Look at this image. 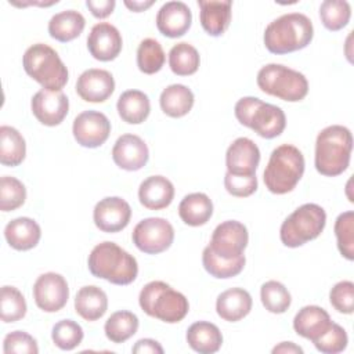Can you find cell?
<instances>
[{
    "mask_svg": "<svg viewBox=\"0 0 354 354\" xmlns=\"http://www.w3.org/2000/svg\"><path fill=\"white\" fill-rule=\"evenodd\" d=\"M124 6L130 10V11H134V12H141V11H145L147 8H149L155 1L153 0H144V1H140V0H124L123 1Z\"/></svg>",
    "mask_w": 354,
    "mask_h": 354,
    "instance_id": "f907efd6",
    "label": "cell"
},
{
    "mask_svg": "<svg viewBox=\"0 0 354 354\" xmlns=\"http://www.w3.org/2000/svg\"><path fill=\"white\" fill-rule=\"evenodd\" d=\"M314 36L311 19L301 12H288L271 21L264 30V46L272 54H288L307 47Z\"/></svg>",
    "mask_w": 354,
    "mask_h": 354,
    "instance_id": "3957f363",
    "label": "cell"
},
{
    "mask_svg": "<svg viewBox=\"0 0 354 354\" xmlns=\"http://www.w3.org/2000/svg\"><path fill=\"white\" fill-rule=\"evenodd\" d=\"M213 214L212 199L203 192H192L185 195L178 205L180 218L191 227L206 224Z\"/></svg>",
    "mask_w": 354,
    "mask_h": 354,
    "instance_id": "83f0119b",
    "label": "cell"
},
{
    "mask_svg": "<svg viewBox=\"0 0 354 354\" xmlns=\"http://www.w3.org/2000/svg\"><path fill=\"white\" fill-rule=\"evenodd\" d=\"M3 351L6 354H37L39 347L33 336L22 330H14L6 335L3 340Z\"/></svg>",
    "mask_w": 354,
    "mask_h": 354,
    "instance_id": "ee69618b",
    "label": "cell"
},
{
    "mask_svg": "<svg viewBox=\"0 0 354 354\" xmlns=\"http://www.w3.org/2000/svg\"><path fill=\"white\" fill-rule=\"evenodd\" d=\"M86 6L95 18L102 19L109 17L113 12L116 1L115 0H87Z\"/></svg>",
    "mask_w": 354,
    "mask_h": 354,
    "instance_id": "7dc6e473",
    "label": "cell"
},
{
    "mask_svg": "<svg viewBox=\"0 0 354 354\" xmlns=\"http://www.w3.org/2000/svg\"><path fill=\"white\" fill-rule=\"evenodd\" d=\"M192 24V12L183 1H167L156 14V28L166 37L184 36Z\"/></svg>",
    "mask_w": 354,
    "mask_h": 354,
    "instance_id": "ffe728a7",
    "label": "cell"
},
{
    "mask_svg": "<svg viewBox=\"0 0 354 354\" xmlns=\"http://www.w3.org/2000/svg\"><path fill=\"white\" fill-rule=\"evenodd\" d=\"M87 266L94 277L113 285H129L138 274L136 257L111 241H104L93 248Z\"/></svg>",
    "mask_w": 354,
    "mask_h": 354,
    "instance_id": "7a4b0ae2",
    "label": "cell"
},
{
    "mask_svg": "<svg viewBox=\"0 0 354 354\" xmlns=\"http://www.w3.org/2000/svg\"><path fill=\"white\" fill-rule=\"evenodd\" d=\"M131 218L130 205L120 196H106L97 202L93 220L95 227L102 232H119L124 230Z\"/></svg>",
    "mask_w": 354,
    "mask_h": 354,
    "instance_id": "5bb4252c",
    "label": "cell"
},
{
    "mask_svg": "<svg viewBox=\"0 0 354 354\" xmlns=\"http://www.w3.org/2000/svg\"><path fill=\"white\" fill-rule=\"evenodd\" d=\"M84 26L86 19L79 11L65 10L51 17L48 21V33L53 39L68 43L80 36Z\"/></svg>",
    "mask_w": 354,
    "mask_h": 354,
    "instance_id": "f546056e",
    "label": "cell"
},
{
    "mask_svg": "<svg viewBox=\"0 0 354 354\" xmlns=\"http://www.w3.org/2000/svg\"><path fill=\"white\" fill-rule=\"evenodd\" d=\"M83 329L82 326L72 319H61L58 321L51 330V339L54 344L65 351L73 350L83 340Z\"/></svg>",
    "mask_w": 354,
    "mask_h": 354,
    "instance_id": "b9f144b4",
    "label": "cell"
},
{
    "mask_svg": "<svg viewBox=\"0 0 354 354\" xmlns=\"http://www.w3.org/2000/svg\"><path fill=\"white\" fill-rule=\"evenodd\" d=\"M26 155V144L22 134L11 126L0 127V162L4 166H18Z\"/></svg>",
    "mask_w": 354,
    "mask_h": 354,
    "instance_id": "1f68e13d",
    "label": "cell"
},
{
    "mask_svg": "<svg viewBox=\"0 0 354 354\" xmlns=\"http://www.w3.org/2000/svg\"><path fill=\"white\" fill-rule=\"evenodd\" d=\"M194 93L184 84H170L160 93L159 104L170 118H183L194 106Z\"/></svg>",
    "mask_w": 354,
    "mask_h": 354,
    "instance_id": "4dcf8cb0",
    "label": "cell"
},
{
    "mask_svg": "<svg viewBox=\"0 0 354 354\" xmlns=\"http://www.w3.org/2000/svg\"><path fill=\"white\" fill-rule=\"evenodd\" d=\"M304 167V156L299 148L290 144L277 147L271 152L263 173L266 188L277 195L293 191L303 177Z\"/></svg>",
    "mask_w": 354,
    "mask_h": 354,
    "instance_id": "277c9868",
    "label": "cell"
},
{
    "mask_svg": "<svg viewBox=\"0 0 354 354\" xmlns=\"http://www.w3.org/2000/svg\"><path fill=\"white\" fill-rule=\"evenodd\" d=\"M282 353V354H303V348L292 342H282L272 348V354Z\"/></svg>",
    "mask_w": 354,
    "mask_h": 354,
    "instance_id": "681fc988",
    "label": "cell"
},
{
    "mask_svg": "<svg viewBox=\"0 0 354 354\" xmlns=\"http://www.w3.org/2000/svg\"><path fill=\"white\" fill-rule=\"evenodd\" d=\"M138 303L147 315L166 324L180 322L189 311L188 299L163 281L148 282L140 292Z\"/></svg>",
    "mask_w": 354,
    "mask_h": 354,
    "instance_id": "5b68a950",
    "label": "cell"
},
{
    "mask_svg": "<svg viewBox=\"0 0 354 354\" xmlns=\"http://www.w3.org/2000/svg\"><path fill=\"white\" fill-rule=\"evenodd\" d=\"M26 300L15 288L4 285L0 292V315L3 322H17L26 314Z\"/></svg>",
    "mask_w": 354,
    "mask_h": 354,
    "instance_id": "f35d334b",
    "label": "cell"
},
{
    "mask_svg": "<svg viewBox=\"0 0 354 354\" xmlns=\"http://www.w3.org/2000/svg\"><path fill=\"white\" fill-rule=\"evenodd\" d=\"M112 159L118 167L127 171H137L147 165L149 151L141 137L123 134L116 140L112 148Z\"/></svg>",
    "mask_w": 354,
    "mask_h": 354,
    "instance_id": "ac0fdd59",
    "label": "cell"
},
{
    "mask_svg": "<svg viewBox=\"0 0 354 354\" xmlns=\"http://www.w3.org/2000/svg\"><path fill=\"white\" fill-rule=\"evenodd\" d=\"M188 346L199 354L217 353L223 344V335L217 325L207 321L194 322L185 335Z\"/></svg>",
    "mask_w": 354,
    "mask_h": 354,
    "instance_id": "484cf974",
    "label": "cell"
},
{
    "mask_svg": "<svg viewBox=\"0 0 354 354\" xmlns=\"http://www.w3.org/2000/svg\"><path fill=\"white\" fill-rule=\"evenodd\" d=\"M335 235L340 254L351 261L354 259V213L351 210L337 216L335 221Z\"/></svg>",
    "mask_w": 354,
    "mask_h": 354,
    "instance_id": "60d3db41",
    "label": "cell"
},
{
    "mask_svg": "<svg viewBox=\"0 0 354 354\" xmlns=\"http://www.w3.org/2000/svg\"><path fill=\"white\" fill-rule=\"evenodd\" d=\"M166 61L162 44L155 39H144L137 48V66L145 75L159 72Z\"/></svg>",
    "mask_w": 354,
    "mask_h": 354,
    "instance_id": "d590c367",
    "label": "cell"
},
{
    "mask_svg": "<svg viewBox=\"0 0 354 354\" xmlns=\"http://www.w3.org/2000/svg\"><path fill=\"white\" fill-rule=\"evenodd\" d=\"M260 163V149L248 137H239L228 147L225 152L227 173L235 176L256 174Z\"/></svg>",
    "mask_w": 354,
    "mask_h": 354,
    "instance_id": "e0dca14e",
    "label": "cell"
},
{
    "mask_svg": "<svg viewBox=\"0 0 354 354\" xmlns=\"http://www.w3.org/2000/svg\"><path fill=\"white\" fill-rule=\"evenodd\" d=\"M260 299L264 308L272 314L285 313L292 303V296L286 286L278 281H267L260 288Z\"/></svg>",
    "mask_w": 354,
    "mask_h": 354,
    "instance_id": "74e56055",
    "label": "cell"
},
{
    "mask_svg": "<svg viewBox=\"0 0 354 354\" xmlns=\"http://www.w3.org/2000/svg\"><path fill=\"white\" fill-rule=\"evenodd\" d=\"M313 343L315 348L324 354H337L346 350L348 337L344 328L332 321L329 328L321 336L313 340Z\"/></svg>",
    "mask_w": 354,
    "mask_h": 354,
    "instance_id": "7bdbcfd3",
    "label": "cell"
},
{
    "mask_svg": "<svg viewBox=\"0 0 354 354\" xmlns=\"http://www.w3.org/2000/svg\"><path fill=\"white\" fill-rule=\"evenodd\" d=\"M115 90V80L111 72L91 68L84 71L76 82L77 95L87 102H104Z\"/></svg>",
    "mask_w": 354,
    "mask_h": 354,
    "instance_id": "d6986e66",
    "label": "cell"
},
{
    "mask_svg": "<svg viewBox=\"0 0 354 354\" xmlns=\"http://www.w3.org/2000/svg\"><path fill=\"white\" fill-rule=\"evenodd\" d=\"M131 239L138 250L147 254H158L171 246L174 228L166 218L148 217L134 227Z\"/></svg>",
    "mask_w": 354,
    "mask_h": 354,
    "instance_id": "30bf717a",
    "label": "cell"
},
{
    "mask_svg": "<svg viewBox=\"0 0 354 354\" xmlns=\"http://www.w3.org/2000/svg\"><path fill=\"white\" fill-rule=\"evenodd\" d=\"M118 113L129 124H140L149 116L151 102L148 95L140 90H127L118 98Z\"/></svg>",
    "mask_w": 354,
    "mask_h": 354,
    "instance_id": "f1b7e54d",
    "label": "cell"
},
{
    "mask_svg": "<svg viewBox=\"0 0 354 354\" xmlns=\"http://www.w3.org/2000/svg\"><path fill=\"white\" fill-rule=\"evenodd\" d=\"M22 66L44 90L62 91L69 79L68 69L58 53L44 43H36L26 48Z\"/></svg>",
    "mask_w": 354,
    "mask_h": 354,
    "instance_id": "8992f818",
    "label": "cell"
},
{
    "mask_svg": "<svg viewBox=\"0 0 354 354\" xmlns=\"http://www.w3.org/2000/svg\"><path fill=\"white\" fill-rule=\"evenodd\" d=\"M332 307L342 314H351L354 310V283L351 281L337 282L329 292Z\"/></svg>",
    "mask_w": 354,
    "mask_h": 354,
    "instance_id": "f6af8a7d",
    "label": "cell"
},
{
    "mask_svg": "<svg viewBox=\"0 0 354 354\" xmlns=\"http://www.w3.org/2000/svg\"><path fill=\"white\" fill-rule=\"evenodd\" d=\"M353 151L351 131L342 124L322 129L315 141V169L326 177L342 174L350 165Z\"/></svg>",
    "mask_w": 354,
    "mask_h": 354,
    "instance_id": "6da1fadb",
    "label": "cell"
},
{
    "mask_svg": "<svg viewBox=\"0 0 354 354\" xmlns=\"http://www.w3.org/2000/svg\"><path fill=\"white\" fill-rule=\"evenodd\" d=\"M201 64L198 50L185 41L174 44L169 51V66L177 76L194 75Z\"/></svg>",
    "mask_w": 354,
    "mask_h": 354,
    "instance_id": "e575fe53",
    "label": "cell"
},
{
    "mask_svg": "<svg viewBox=\"0 0 354 354\" xmlns=\"http://www.w3.org/2000/svg\"><path fill=\"white\" fill-rule=\"evenodd\" d=\"M238 122L263 138L278 137L286 126L285 112L270 102H264L257 97H242L234 108Z\"/></svg>",
    "mask_w": 354,
    "mask_h": 354,
    "instance_id": "52a82bcc",
    "label": "cell"
},
{
    "mask_svg": "<svg viewBox=\"0 0 354 354\" xmlns=\"http://www.w3.org/2000/svg\"><path fill=\"white\" fill-rule=\"evenodd\" d=\"M174 198L173 183L163 176H149L138 188L140 203L149 210L167 207Z\"/></svg>",
    "mask_w": 354,
    "mask_h": 354,
    "instance_id": "7402d4cb",
    "label": "cell"
},
{
    "mask_svg": "<svg viewBox=\"0 0 354 354\" xmlns=\"http://www.w3.org/2000/svg\"><path fill=\"white\" fill-rule=\"evenodd\" d=\"M33 299L36 306L44 313L59 311L69 299L66 279L58 272L41 274L33 285Z\"/></svg>",
    "mask_w": 354,
    "mask_h": 354,
    "instance_id": "7c38bea8",
    "label": "cell"
},
{
    "mask_svg": "<svg viewBox=\"0 0 354 354\" xmlns=\"http://www.w3.org/2000/svg\"><path fill=\"white\" fill-rule=\"evenodd\" d=\"M32 113L44 126H58L66 118L69 100L62 91L39 90L30 101Z\"/></svg>",
    "mask_w": 354,
    "mask_h": 354,
    "instance_id": "9a60e30c",
    "label": "cell"
},
{
    "mask_svg": "<svg viewBox=\"0 0 354 354\" xmlns=\"http://www.w3.org/2000/svg\"><path fill=\"white\" fill-rule=\"evenodd\" d=\"M248 242V228L241 221L227 220L214 228L207 246L220 257L236 259L243 256Z\"/></svg>",
    "mask_w": 354,
    "mask_h": 354,
    "instance_id": "8fae6325",
    "label": "cell"
},
{
    "mask_svg": "<svg viewBox=\"0 0 354 354\" xmlns=\"http://www.w3.org/2000/svg\"><path fill=\"white\" fill-rule=\"evenodd\" d=\"M122 35L109 22L95 24L87 36V48L93 58L98 61H112L122 51Z\"/></svg>",
    "mask_w": 354,
    "mask_h": 354,
    "instance_id": "2e32d148",
    "label": "cell"
},
{
    "mask_svg": "<svg viewBox=\"0 0 354 354\" xmlns=\"http://www.w3.org/2000/svg\"><path fill=\"white\" fill-rule=\"evenodd\" d=\"M26 199V188L15 177L3 176L0 178V210L11 212L21 207Z\"/></svg>",
    "mask_w": 354,
    "mask_h": 354,
    "instance_id": "ab89813d",
    "label": "cell"
},
{
    "mask_svg": "<svg viewBox=\"0 0 354 354\" xmlns=\"http://www.w3.org/2000/svg\"><path fill=\"white\" fill-rule=\"evenodd\" d=\"M224 187L227 192L236 198H246L256 192L257 189V177L252 176H235L225 173L224 176Z\"/></svg>",
    "mask_w": 354,
    "mask_h": 354,
    "instance_id": "bcb514c9",
    "label": "cell"
},
{
    "mask_svg": "<svg viewBox=\"0 0 354 354\" xmlns=\"http://www.w3.org/2000/svg\"><path fill=\"white\" fill-rule=\"evenodd\" d=\"M72 133L79 145L84 148H97L108 140L111 122L102 112L83 111L75 118Z\"/></svg>",
    "mask_w": 354,
    "mask_h": 354,
    "instance_id": "4fadbf2b",
    "label": "cell"
},
{
    "mask_svg": "<svg viewBox=\"0 0 354 354\" xmlns=\"http://www.w3.org/2000/svg\"><path fill=\"white\" fill-rule=\"evenodd\" d=\"M332 324L329 314L319 306H304L293 318L295 332L308 340H315Z\"/></svg>",
    "mask_w": 354,
    "mask_h": 354,
    "instance_id": "d4e9b609",
    "label": "cell"
},
{
    "mask_svg": "<svg viewBox=\"0 0 354 354\" xmlns=\"http://www.w3.org/2000/svg\"><path fill=\"white\" fill-rule=\"evenodd\" d=\"M259 88L288 102L301 101L308 93L307 77L282 64H267L257 73Z\"/></svg>",
    "mask_w": 354,
    "mask_h": 354,
    "instance_id": "ba28073f",
    "label": "cell"
},
{
    "mask_svg": "<svg viewBox=\"0 0 354 354\" xmlns=\"http://www.w3.org/2000/svg\"><path fill=\"white\" fill-rule=\"evenodd\" d=\"M4 236L7 243L15 250L33 249L40 238V225L30 217H18L11 220L4 228Z\"/></svg>",
    "mask_w": 354,
    "mask_h": 354,
    "instance_id": "cb8c5ba5",
    "label": "cell"
},
{
    "mask_svg": "<svg viewBox=\"0 0 354 354\" xmlns=\"http://www.w3.org/2000/svg\"><path fill=\"white\" fill-rule=\"evenodd\" d=\"M131 351L136 354H163V347L153 339H140Z\"/></svg>",
    "mask_w": 354,
    "mask_h": 354,
    "instance_id": "c3c4849f",
    "label": "cell"
},
{
    "mask_svg": "<svg viewBox=\"0 0 354 354\" xmlns=\"http://www.w3.org/2000/svg\"><path fill=\"white\" fill-rule=\"evenodd\" d=\"M246 263L245 254L236 259H224L217 256L209 246L203 249L202 253V264L203 268L214 278L228 279L241 274Z\"/></svg>",
    "mask_w": 354,
    "mask_h": 354,
    "instance_id": "836d02e7",
    "label": "cell"
},
{
    "mask_svg": "<svg viewBox=\"0 0 354 354\" xmlns=\"http://www.w3.org/2000/svg\"><path fill=\"white\" fill-rule=\"evenodd\" d=\"M199 19L203 30L210 36H221L230 26L232 1L199 0Z\"/></svg>",
    "mask_w": 354,
    "mask_h": 354,
    "instance_id": "44dd1931",
    "label": "cell"
},
{
    "mask_svg": "<svg viewBox=\"0 0 354 354\" xmlns=\"http://www.w3.org/2000/svg\"><path fill=\"white\" fill-rule=\"evenodd\" d=\"M108 310L106 293L95 286L87 285L77 290L75 297V311L86 321L100 319Z\"/></svg>",
    "mask_w": 354,
    "mask_h": 354,
    "instance_id": "4316f807",
    "label": "cell"
},
{
    "mask_svg": "<svg viewBox=\"0 0 354 354\" xmlns=\"http://www.w3.org/2000/svg\"><path fill=\"white\" fill-rule=\"evenodd\" d=\"M138 325V317L134 313L120 310L111 314V317L105 321L104 330L108 340L119 344L134 336Z\"/></svg>",
    "mask_w": 354,
    "mask_h": 354,
    "instance_id": "d6a6232c",
    "label": "cell"
},
{
    "mask_svg": "<svg viewBox=\"0 0 354 354\" xmlns=\"http://www.w3.org/2000/svg\"><path fill=\"white\" fill-rule=\"evenodd\" d=\"M252 296L242 288H231L221 292L216 300L218 317L228 322H236L245 318L252 310Z\"/></svg>",
    "mask_w": 354,
    "mask_h": 354,
    "instance_id": "603a6c76",
    "label": "cell"
},
{
    "mask_svg": "<svg viewBox=\"0 0 354 354\" xmlns=\"http://www.w3.org/2000/svg\"><path fill=\"white\" fill-rule=\"evenodd\" d=\"M326 224V213L317 203H304L290 213L281 225L279 238L288 248H299L318 238Z\"/></svg>",
    "mask_w": 354,
    "mask_h": 354,
    "instance_id": "9c48e42d",
    "label": "cell"
},
{
    "mask_svg": "<svg viewBox=\"0 0 354 354\" xmlns=\"http://www.w3.org/2000/svg\"><path fill=\"white\" fill-rule=\"evenodd\" d=\"M319 18L328 30H340L351 18L350 3L346 0H325L319 6Z\"/></svg>",
    "mask_w": 354,
    "mask_h": 354,
    "instance_id": "8d00e7d4",
    "label": "cell"
}]
</instances>
